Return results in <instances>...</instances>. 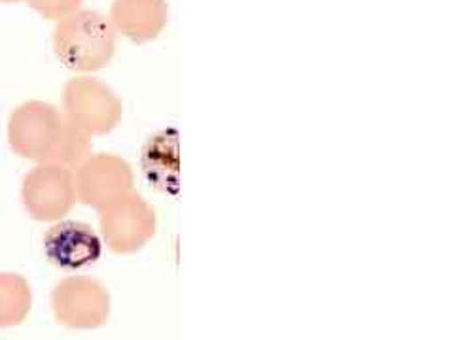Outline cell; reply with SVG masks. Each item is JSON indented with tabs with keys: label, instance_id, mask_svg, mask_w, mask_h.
I'll list each match as a JSON object with an SVG mask.
<instances>
[{
	"label": "cell",
	"instance_id": "1",
	"mask_svg": "<svg viewBox=\"0 0 454 340\" xmlns=\"http://www.w3.org/2000/svg\"><path fill=\"white\" fill-rule=\"evenodd\" d=\"M118 33L110 19L93 10H80L57 21L53 50L57 59L76 73L105 68L116 53Z\"/></svg>",
	"mask_w": 454,
	"mask_h": 340
},
{
	"label": "cell",
	"instance_id": "2",
	"mask_svg": "<svg viewBox=\"0 0 454 340\" xmlns=\"http://www.w3.org/2000/svg\"><path fill=\"white\" fill-rule=\"evenodd\" d=\"M63 116L93 136H105L120 125L123 103L110 85L90 76H76L63 88Z\"/></svg>",
	"mask_w": 454,
	"mask_h": 340
},
{
	"label": "cell",
	"instance_id": "3",
	"mask_svg": "<svg viewBox=\"0 0 454 340\" xmlns=\"http://www.w3.org/2000/svg\"><path fill=\"white\" fill-rule=\"evenodd\" d=\"M65 116L59 108L44 101H27L12 112L8 144L23 159L50 163L59 140Z\"/></svg>",
	"mask_w": 454,
	"mask_h": 340
},
{
	"label": "cell",
	"instance_id": "4",
	"mask_svg": "<svg viewBox=\"0 0 454 340\" xmlns=\"http://www.w3.org/2000/svg\"><path fill=\"white\" fill-rule=\"evenodd\" d=\"M101 238L114 253H133L155 235L158 216L153 206L135 189L98 210Z\"/></svg>",
	"mask_w": 454,
	"mask_h": 340
},
{
	"label": "cell",
	"instance_id": "5",
	"mask_svg": "<svg viewBox=\"0 0 454 340\" xmlns=\"http://www.w3.org/2000/svg\"><path fill=\"white\" fill-rule=\"evenodd\" d=\"M21 201L27 214L36 221L63 220L78 203L74 170L51 163H38L21 183Z\"/></svg>",
	"mask_w": 454,
	"mask_h": 340
},
{
	"label": "cell",
	"instance_id": "6",
	"mask_svg": "<svg viewBox=\"0 0 454 340\" xmlns=\"http://www.w3.org/2000/svg\"><path fill=\"white\" fill-rule=\"evenodd\" d=\"M53 314L70 329H95L110 316V295L101 282L88 276H70L51 293Z\"/></svg>",
	"mask_w": 454,
	"mask_h": 340
},
{
	"label": "cell",
	"instance_id": "7",
	"mask_svg": "<svg viewBox=\"0 0 454 340\" xmlns=\"http://www.w3.org/2000/svg\"><path fill=\"white\" fill-rule=\"evenodd\" d=\"M78 203L97 212L133 191L131 165L116 153H93L74 170Z\"/></svg>",
	"mask_w": 454,
	"mask_h": 340
},
{
	"label": "cell",
	"instance_id": "8",
	"mask_svg": "<svg viewBox=\"0 0 454 340\" xmlns=\"http://www.w3.org/2000/svg\"><path fill=\"white\" fill-rule=\"evenodd\" d=\"M44 253L51 265L65 271H80L101 259L103 238L91 225L74 220L55 221L46 231Z\"/></svg>",
	"mask_w": 454,
	"mask_h": 340
},
{
	"label": "cell",
	"instance_id": "9",
	"mask_svg": "<svg viewBox=\"0 0 454 340\" xmlns=\"http://www.w3.org/2000/svg\"><path fill=\"white\" fill-rule=\"evenodd\" d=\"M108 19L118 35L142 44L163 33L168 4L167 0H114Z\"/></svg>",
	"mask_w": 454,
	"mask_h": 340
},
{
	"label": "cell",
	"instance_id": "10",
	"mask_svg": "<svg viewBox=\"0 0 454 340\" xmlns=\"http://www.w3.org/2000/svg\"><path fill=\"white\" fill-rule=\"evenodd\" d=\"M33 308V290L21 274L0 273V328L21 325Z\"/></svg>",
	"mask_w": 454,
	"mask_h": 340
},
{
	"label": "cell",
	"instance_id": "11",
	"mask_svg": "<svg viewBox=\"0 0 454 340\" xmlns=\"http://www.w3.org/2000/svg\"><path fill=\"white\" fill-rule=\"evenodd\" d=\"M93 138L82 131L80 127L74 123H70L65 118L63 129L59 135V140H57L55 150L50 163L51 165H59L68 170H76L85 159L93 155Z\"/></svg>",
	"mask_w": 454,
	"mask_h": 340
},
{
	"label": "cell",
	"instance_id": "12",
	"mask_svg": "<svg viewBox=\"0 0 454 340\" xmlns=\"http://www.w3.org/2000/svg\"><path fill=\"white\" fill-rule=\"evenodd\" d=\"M83 0H27V4L36 10L42 18L61 21L80 12Z\"/></svg>",
	"mask_w": 454,
	"mask_h": 340
},
{
	"label": "cell",
	"instance_id": "13",
	"mask_svg": "<svg viewBox=\"0 0 454 340\" xmlns=\"http://www.w3.org/2000/svg\"><path fill=\"white\" fill-rule=\"evenodd\" d=\"M0 3H20V0H0Z\"/></svg>",
	"mask_w": 454,
	"mask_h": 340
}]
</instances>
